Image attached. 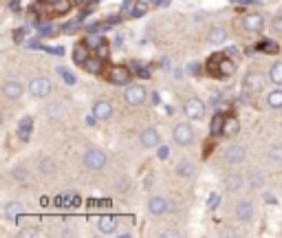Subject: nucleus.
<instances>
[{"label":"nucleus","mask_w":282,"mask_h":238,"mask_svg":"<svg viewBox=\"0 0 282 238\" xmlns=\"http://www.w3.org/2000/svg\"><path fill=\"white\" fill-rule=\"evenodd\" d=\"M11 176H14L16 181H25V170H22V168H14V170H11Z\"/></svg>","instance_id":"nucleus-42"},{"label":"nucleus","mask_w":282,"mask_h":238,"mask_svg":"<svg viewBox=\"0 0 282 238\" xmlns=\"http://www.w3.org/2000/svg\"><path fill=\"white\" fill-rule=\"evenodd\" d=\"M77 3H82V5H84V3H86V0H77Z\"/></svg>","instance_id":"nucleus-56"},{"label":"nucleus","mask_w":282,"mask_h":238,"mask_svg":"<svg viewBox=\"0 0 282 238\" xmlns=\"http://www.w3.org/2000/svg\"><path fill=\"white\" fill-rule=\"evenodd\" d=\"M267 104L271 108H282V88H275L267 95Z\"/></svg>","instance_id":"nucleus-25"},{"label":"nucleus","mask_w":282,"mask_h":238,"mask_svg":"<svg viewBox=\"0 0 282 238\" xmlns=\"http://www.w3.org/2000/svg\"><path fill=\"white\" fill-rule=\"evenodd\" d=\"M225 115L223 113H216L212 117V124H209V132H212V137H218V135H223V128H225Z\"/></svg>","instance_id":"nucleus-18"},{"label":"nucleus","mask_w":282,"mask_h":238,"mask_svg":"<svg viewBox=\"0 0 282 238\" xmlns=\"http://www.w3.org/2000/svg\"><path fill=\"white\" fill-rule=\"evenodd\" d=\"M249 187L251 190H260V187H264V174L262 172H251V176H249Z\"/></svg>","instance_id":"nucleus-27"},{"label":"nucleus","mask_w":282,"mask_h":238,"mask_svg":"<svg viewBox=\"0 0 282 238\" xmlns=\"http://www.w3.org/2000/svg\"><path fill=\"white\" fill-rule=\"evenodd\" d=\"M161 161H165V159L170 157V148H165V146H159V154H157Z\"/></svg>","instance_id":"nucleus-43"},{"label":"nucleus","mask_w":282,"mask_h":238,"mask_svg":"<svg viewBox=\"0 0 282 238\" xmlns=\"http://www.w3.org/2000/svg\"><path fill=\"white\" fill-rule=\"evenodd\" d=\"M207 40L212 44H223L225 40H227V29H225V27H214V29L209 31Z\"/></svg>","instance_id":"nucleus-22"},{"label":"nucleus","mask_w":282,"mask_h":238,"mask_svg":"<svg viewBox=\"0 0 282 238\" xmlns=\"http://www.w3.org/2000/svg\"><path fill=\"white\" fill-rule=\"evenodd\" d=\"M152 183H154V176L150 174V176L146 179V183H143V185H146V190H152Z\"/></svg>","instance_id":"nucleus-53"},{"label":"nucleus","mask_w":282,"mask_h":238,"mask_svg":"<svg viewBox=\"0 0 282 238\" xmlns=\"http://www.w3.org/2000/svg\"><path fill=\"white\" fill-rule=\"evenodd\" d=\"M86 44H88L91 49H97V47H102V44H106V40H104V38L99 36V31H93V33H88Z\"/></svg>","instance_id":"nucleus-30"},{"label":"nucleus","mask_w":282,"mask_h":238,"mask_svg":"<svg viewBox=\"0 0 282 238\" xmlns=\"http://www.w3.org/2000/svg\"><path fill=\"white\" fill-rule=\"evenodd\" d=\"M97 55H99V58H108V47H106V44L97 47Z\"/></svg>","instance_id":"nucleus-49"},{"label":"nucleus","mask_w":282,"mask_h":238,"mask_svg":"<svg viewBox=\"0 0 282 238\" xmlns=\"http://www.w3.org/2000/svg\"><path fill=\"white\" fill-rule=\"evenodd\" d=\"M95 121H97L95 113H93V115H86V126H95Z\"/></svg>","instance_id":"nucleus-51"},{"label":"nucleus","mask_w":282,"mask_h":238,"mask_svg":"<svg viewBox=\"0 0 282 238\" xmlns=\"http://www.w3.org/2000/svg\"><path fill=\"white\" fill-rule=\"evenodd\" d=\"M207 71L212 75L220 77V80H227V77H231L236 73V62L229 60L227 55H214V58L207 62Z\"/></svg>","instance_id":"nucleus-1"},{"label":"nucleus","mask_w":282,"mask_h":238,"mask_svg":"<svg viewBox=\"0 0 282 238\" xmlns=\"http://www.w3.org/2000/svg\"><path fill=\"white\" fill-rule=\"evenodd\" d=\"M22 91H25V88H22V84H20L18 80H7L3 84V95L7 97V99H11V102L20 99L22 97Z\"/></svg>","instance_id":"nucleus-10"},{"label":"nucleus","mask_w":282,"mask_h":238,"mask_svg":"<svg viewBox=\"0 0 282 238\" xmlns=\"http://www.w3.org/2000/svg\"><path fill=\"white\" fill-rule=\"evenodd\" d=\"M146 11H148V5L146 3H137V5H132L130 14L135 16V18H141V16H146Z\"/></svg>","instance_id":"nucleus-35"},{"label":"nucleus","mask_w":282,"mask_h":238,"mask_svg":"<svg viewBox=\"0 0 282 238\" xmlns=\"http://www.w3.org/2000/svg\"><path fill=\"white\" fill-rule=\"evenodd\" d=\"M269 77H271L273 84H282V62H275L269 71Z\"/></svg>","instance_id":"nucleus-32"},{"label":"nucleus","mask_w":282,"mask_h":238,"mask_svg":"<svg viewBox=\"0 0 282 238\" xmlns=\"http://www.w3.org/2000/svg\"><path fill=\"white\" fill-rule=\"evenodd\" d=\"M269 157H271L273 161H282V146H273L271 150H269Z\"/></svg>","instance_id":"nucleus-38"},{"label":"nucleus","mask_w":282,"mask_h":238,"mask_svg":"<svg viewBox=\"0 0 282 238\" xmlns=\"http://www.w3.org/2000/svg\"><path fill=\"white\" fill-rule=\"evenodd\" d=\"M256 49H258V51H264V53H278L280 51L278 42H273V40H262Z\"/></svg>","instance_id":"nucleus-28"},{"label":"nucleus","mask_w":282,"mask_h":238,"mask_svg":"<svg viewBox=\"0 0 282 238\" xmlns=\"http://www.w3.org/2000/svg\"><path fill=\"white\" fill-rule=\"evenodd\" d=\"M27 49H44V47L40 44V40L36 38V40H29V42H27Z\"/></svg>","instance_id":"nucleus-48"},{"label":"nucleus","mask_w":282,"mask_h":238,"mask_svg":"<svg viewBox=\"0 0 282 238\" xmlns=\"http://www.w3.org/2000/svg\"><path fill=\"white\" fill-rule=\"evenodd\" d=\"M238 130H240V124H238V119H236V117H227V119H225V128H223V135H227V137H234V135H238Z\"/></svg>","instance_id":"nucleus-23"},{"label":"nucleus","mask_w":282,"mask_h":238,"mask_svg":"<svg viewBox=\"0 0 282 238\" xmlns=\"http://www.w3.org/2000/svg\"><path fill=\"white\" fill-rule=\"evenodd\" d=\"M38 170H40L42 174H51V172H55V163L49 157H42L40 163H38Z\"/></svg>","instance_id":"nucleus-29"},{"label":"nucleus","mask_w":282,"mask_h":238,"mask_svg":"<svg viewBox=\"0 0 282 238\" xmlns=\"http://www.w3.org/2000/svg\"><path fill=\"white\" fill-rule=\"evenodd\" d=\"M194 172H196V168H194V163H192V161L176 163V174H179V176H194Z\"/></svg>","instance_id":"nucleus-24"},{"label":"nucleus","mask_w":282,"mask_h":238,"mask_svg":"<svg viewBox=\"0 0 282 238\" xmlns=\"http://www.w3.org/2000/svg\"><path fill=\"white\" fill-rule=\"evenodd\" d=\"M77 27H80V18L73 20V22H66V25L62 27V31H64V33H75Z\"/></svg>","instance_id":"nucleus-40"},{"label":"nucleus","mask_w":282,"mask_h":238,"mask_svg":"<svg viewBox=\"0 0 282 238\" xmlns=\"http://www.w3.org/2000/svg\"><path fill=\"white\" fill-rule=\"evenodd\" d=\"M58 73H60V75L64 77V82H66V84H69V86H73L75 82H77V77H75L73 73H69V71H66L64 66H58Z\"/></svg>","instance_id":"nucleus-36"},{"label":"nucleus","mask_w":282,"mask_h":238,"mask_svg":"<svg viewBox=\"0 0 282 238\" xmlns=\"http://www.w3.org/2000/svg\"><path fill=\"white\" fill-rule=\"evenodd\" d=\"M121 42H124V38L117 36V40H115V47H121Z\"/></svg>","instance_id":"nucleus-55"},{"label":"nucleus","mask_w":282,"mask_h":238,"mask_svg":"<svg viewBox=\"0 0 282 238\" xmlns=\"http://www.w3.org/2000/svg\"><path fill=\"white\" fill-rule=\"evenodd\" d=\"M108 82L113 86H124V84H130V69L124 64H117L108 71Z\"/></svg>","instance_id":"nucleus-7"},{"label":"nucleus","mask_w":282,"mask_h":238,"mask_svg":"<svg viewBox=\"0 0 282 238\" xmlns=\"http://www.w3.org/2000/svg\"><path fill=\"white\" fill-rule=\"evenodd\" d=\"M102 60H104V58H99V55H91V58H88L82 66H84L86 73L97 75V73H102Z\"/></svg>","instance_id":"nucleus-19"},{"label":"nucleus","mask_w":282,"mask_h":238,"mask_svg":"<svg viewBox=\"0 0 282 238\" xmlns=\"http://www.w3.org/2000/svg\"><path fill=\"white\" fill-rule=\"evenodd\" d=\"M146 97H148V93H146V88H143V84H130L124 93V99L128 106H141V104L146 102Z\"/></svg>","instance_id":"nucleus-3"},{"label":"nucleus","mask_w":282,"mask_h":238,"mask_svg":"<svg viewBox=\"0 0 282 238\" xmlns=\"http://www.w3.org/2000/svg\"><path fill=\"white\" fill-rule=\"evenodd\" d=\"M183 110H185V117L187 119H203V115H205V104L201 102L198 97H192V99H187L185 102V106H183Z\"/></svg>","instance_id":"nucleus-8"},{"label":"nucleus","mask_w":282,"mask_h":238,"mask_svg":"<svg viewBox=\"0 0 282 238\" xmlns=\"http://www.w3.org/2000/svg\"><path fill=\"white\" fill-rule=\"evenodd\" d=\"M187 73L198 77V75H201V64H198V62H190V64H187Z\"/></svg>","instance_id":"nucleus-39"},{"label":"nucleus","mask_w":282,"mask_h":238,"mask_svg":"<svg viewBox=\"0 0 282 238\" xmlns=\"http://www.w3.org/2000/svg\"><path fill=\"white\" fill-rule=\"evenodd\" d=\"M218 201H220V198H218V194H212V196L207 198V207H212V209H214V207L218 205Z\"/></svg>","instance_id":"nucleus-44"},{"label":"nucleus","mask_w":282,"mask_h":238,"mask_svg":"<svg viewBox=\"0 0 282 238\" xmlns=\"http://www.w3.org/2000/svg\"><path fill=\"white\" fill-rule=\"evenodd\" d=\"M38 234H40L38 225H25V227H20V236H25V238H31V236H38Z\"/></svg>","instance_id":"nucleus-34"},{"label":"nucleus","mask_w":282,"mask_h":238,"mask_svg":"<svg viewBox=\"0 0 282 238\" xmlns=\"http://www.w3.org/2000/svg\"><path fill=\"white\" fill-rule=\"evenodd\" d=\"M271 29L275 33H282V14H275L273 20H271Z\"/></svg>","instance_id":"nucleus-37"},{"label":"nucleus","mask_w":282,"mask_h":238,"mask_svg":"<svg viewBox=\"0 0 282 238\" xmlns=\"http://www.w3.org/2000/svg\"><path fill=\"white\" fill-rule=\"evenodd\" d=\"M25 33H27V29H16V31H14V40H16V42H22Z\"/></svg>","instance_id":"nucleus-46"},{"label":"nucleus","mask_w":282,"mask_h":238,"mask_svg":"<svg viewBox=\"0 0 282 238\" xmlns=\"http://www.w3.org/2000/svg\"><path fill=\"white\" fill-rule=\"evenodd\" d=\"M9 9H11V11H20V3H18V0H11V3H9Z\"/></svg>","instance_id":"nucleus-52"},{"label":"nucleus","mask_w":282,"mask_h":238,"mask_svg":"<svg viewBox=\"0 0 282 238\" xmlns=\"http://www.w3.org/2000/svg\"><path fill=\"white\" fill-rule=\"evenodd\" d=\"M71 5H73V0H55L51 5V11L53 14H66V11H71Z\"/></svg>","instance_id":"nucleus-26"},{"label":"nucleus","mask_w":282,"mask_h":238,"mask_svg":"<svg viewBox=\"0 0 282 238\" xmlns=\"http://www.w3.org/2000/svg\"><path fill=\"white\" fill-rule=\"evenodd\" d=\"M38 33L40 36H51V33H55V29L51 25H38Z\"/></svg>","instance_id":"nucleus-41"},{"label":"nucleus","mask_w":282,"mask_h":238,"mask_svg":"<svg viewBox=\"0 0 282 238\" xmlns=\"http://www.w3.org/2000/svg\"><path fill=\"white\" fill-rule=\"evenodd\" d=\"M106 163H108L106 152L97 150V148H88V150L84 152V165L88 170H104Z\"/></svg>","instance_id":"nucleus-2"},{"label":"nucleus","mask_w":282,"mask_h":238,"mask_svg":"<svg viewBox=\"0 0 282 238\" xmlns=\"http://www.w3.org/2000/svg\"><path fill=\"white\" fill-rule=\"evenodd\" d=\"M170 209H172V205H170L163 196H150V201H148V212H150L152 216H163Z\"/></svg>","instance_id":"nucleus-9"},{"label":"nucleus","mask_w":282,"mask_h":238,"mask_svg":"<svg viewBox=\"0 0 282 238\" xmlns=\"http://www.w3.org/2000/svg\"><path fill=\"white\" fill-rule=\"evenodd\" d=\"M31 130H33V117L25 115V117L18 121V137H20V141H29Z\"/></svg>","instance_id":"nucleus-17"},{"label":"nucleus","mask_w":282,"mask_h":238,"mask_svg":"<svg viewBox=\"0 0 282 238\" xmlns=\"http://www.w3.org/2000/svg\"><path fill=\"white\" fill-rule=\"evenodd\" d=\"M163 236H179V231H176V229H168V231H163Z\"/></svg>","instance_id":"nucleus-54"},{"label":"nucleus","mask_w":282,"mask_h":238,"mask_svg":"<svg viewBox=\"0 0 282 238\" xmlns=\"http://www.w3.org/2000/svg\"><path fill=\"white\" fill-rule=\"evenodd\" d=\"M47 115H49L51 119H60V117L64 115V106H62L60 102H55V104H51V106L47 108Z\"/></svg>","instance_id":"nucleus-31"},{"label":"nucleus","mask_w":282,"mask_h":238,"mask_svg":"<svg viewBox=\"0 0 282 238\" xmlns=\"http://www.w3.org/2000/svg\"><path fill=\"white\" fill-rule=\"evenodd\" d=\"M137 75H139V77H150V71H148L146 66H139V64H137Z\"/></svg>","instance_id":"nucleus-45"},{"label":"nucleus","mask_w":282,"mask_h":238,"mask_svg":"<svg viewBox=\"0 0 282 238\" xmlns=\"http://www.w3.org/2000/svg\"><path fill=\"white\" fill-rule=\"evenodd\" d=\"M139 141H141L143 148H157L159 143H161V135H159L157 128H146V130L141 132Z\"/></svg>","instance_id":"nucleus-12"},{"label":"nucleus","mask_w":282,"mask_h":238,"mask_svg":"<svg viewBox=\"0 0 282 238\" xmlns=\"http://www.w3.org/2000/svg\"><path fill=\"white\" fill-rule=\"evenodd\" d=\"M51 88H53V84H51L49 77H33V80L29 82V93L38 99L47 97L49 93H51Z\"/></svg>","instance_id":"nucleus-4"},{"label":"nucleus","mask_w":282,"mask_h":238,"mask_svg":"<svg viewBox=\"0 0 282 238\" xmlns=\"http://www.w3.org/2000/svg\"><path fill=\"white\" fill-rule=\"evenodd\" d=\"M236 218L242 220V223L251 220L253 218V203L251 201H238V205H236Z\"/></svg>","instance_id":"nucleus-15"},{"label":"nucleus","mask_w":282,"mask_h":238,"mask_svg":"<svg viewBox=\"0 0 282 238\" xmlns=\"http://www.w3.org/2000/svg\"><path fill=\"white\" fill-rule=\"evenodd\" d=\"M150 99H152V104H154V106H159V104H161V95H159V93H152V95H150Z\"/></svg>","instance_id":"nucleus-50"},{"label":"nucleus","mask_w":282,"mask_h":238,"mask_svg":"<svg viewBox=\"0 0 282 238\" xmlns=\"http://www.w3.org/2000/svg\"><path fill=\"white\" fill-rule=\"evenodd\" d=\"M225 159H227L229 163H242L247 159V150L242 146H229L227 150H225Z\"/></svg>","instance_id":"nucleus-16"},{"label":"nucleus","mask_w":282,"mask_h":238,"mask_svg":"<svg viewBox=\"0 0 282 238\" xmlns=\"http://www.w3.org/2000/svg\"><path fill=\"white\" fill-rule=\"evenodd\" d=\"M262 86H264V75L262 73L251 71V73H247L245 77H242V91L249 93V95H256Z\"/></svg>","instance_id":"nucleus-5"},{"label":"nucleus","mask_w":282,"mask_h":238,"mask_svg":"<svg viewBox=\"0 0 282 238\" xmlns=\"http://www.w3.org/2000/svg\"><path fill=\"white\" fill-rule=\"evenodd\" d=\"M44 51H49V53H55V55H64V49L62 47H44Z\"/></svg>","instance_id":"nucleus-47"},{"label":"nucleus","mask_w":282,"mask_h":238,"mask_svg":"<svg viewBox=\"0 0 282 238\" xmlns=\"http://www.w3.org/2000/svg\"><path fill=\"white\" fill-rule=\"evenodd\" d=\"M20 214H22V203L20 201H9L7 205H5V218L16 220Z\"/></svg>","instance_id":"nucleus-21"},{"label":"nucleus","mask_w":282,"mask_h":238,"mask_svg":"<svg viewBox=\"0 0 282 238\" xmlns=\"http://www.w3.org/2000/svg\"><path fill=\"white\" fill-rule=\"evenodd\" d=\"M172 139H174V143H179V146H190V143L194 141V130H192L190 124H176L172 130Z\"/></svg>","instance_id":"nucleus-6"},{"label":"nucleus","mask_w":282,"mask_h":238,"mask_svg":"<svg viewBox=\"0 0 282 238\" xmlns=\"http://www.w3.org/2000/svg\"><path fill=\"white\" fill-rule=\"evenodd\" d=\"M225 185H227V190L236 192V190H240L242 179H240V176H227V179H225Z\"/></svg>","instance_id":"nucleus-33"},{"label":"nucleus","mask_w":282,"mask_h":238,"mask_svg":"<svg viewBox=\"0 0 282 238\" xmlns=\"http://www.w3.org/2000/svg\"><path fill=\"white\" fill-rule=\"evenodd\" d=\"M242 27L249 33H258L264 27V18L260 14H247L245 18H242Z\"/></svg>","instance_id":"nucleus-13"},{"label":"nucleus","mask_w":282,"mask_h":238,"mask_svg":"<svg viewBox=\"0 0 282 238\" xmlns=\"http://www.w3.org/2000/svg\"><path fill=\"white\" fill-rule=\"evenodd\" d=\"M88 58H91V47L88 44H77L73 49V60L77 64H84Z\"/></svg>","instance_id":"nucleus-20"},{"label":"nucleus","mask_w":282,"mask_h":238,"mask_svg":"<svg viewBox=\"0 0 282 238\" xmlns=\"http://www.w3.org/2000/svg\"><path fill=\"white\" fill-rule=\"evenodd\" d=\"M97 229L99 234H115L117 231V218L110 216V214H104V216L97 218Z\"/></svg>","instance_id":"nucleus-14"},{"label":"nucleus","mask_w":282,"mask_h":238,"mask_svg":"<svg viewBox=\"0 0 282 238\" xmlns=\"http://www.w3.org/2000/svg\"><path fill=\"white\" fill-rule=\"evenodd\" d=\"M93 113H95V117L99 121H106L113 117V104H110L108 99H97L95 106H93Z\"/></svg>","instance_id":"nucleus-11"}]
</instances>
